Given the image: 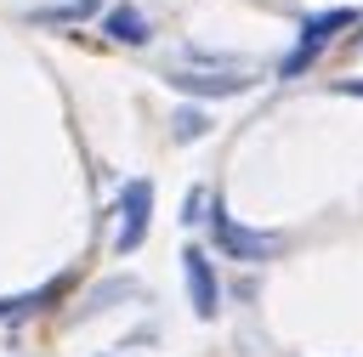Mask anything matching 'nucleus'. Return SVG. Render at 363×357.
<instances>
[{
  "label": "nucleus",
  "instance_id": "10",
  "mask_svg": "<svg viewBox=\"0 0 363 357\" xmlns=\"http://www.w3.org/2000/svg\"><path fill=\"white\" fill-rule=\"evenodd\" d=\"M335 91H340V96H363V79H340Z\"/></svg>",
  "mask_w": 363,
  "mask_h": 357
},
{
  "label": "nucleus",
  "instance_id": "5",
  "mask_svg": "<svg viewBox=\"0 0 363 357\" xmlns=\"http://www.w3.org/2000/svg\"><path fill=\"white\" fill-rule=\"evenodd\" d=\"M170 85L187 91V96H233V91L250 85V74H244V68H227V74H193V68H176Z\"/></svg>",
  "mask_w": 363,
  "mask_h": 357
},
{
  "label": "nucleus",
  "instance_id": "8",
  "mask_svg": "<svg viewBox=\"0 0 363 357\" xmlns=\"http://www.w3.org/2000/svg\"><path fill=\"white\" fill-rule=\"evenodd\" d=\"M182 221H187V227H193V221H210V193H204V187H193V193H187Z\"/></svg>",
  "mask_w": 363,
  "mask_h": 357
},
{
  "label": "nucleus",
  "instance_id": "1",
  "mask_svg": "<svg viewBox=\"0 0 363 357\" xmlns=\"http://www.w3.org/2000/svg\"><path fill=\"white\" fill-rule=\"evenodd\" d=\"M352 23H357V6H329V11H312V17L301 23V40H295V45L278 57V74H284V79L306 74V68L318 62V51H323L329 40H340Z\"/></svg>",
  "mask_w": 363,
  "mask_h": 357
},
{
  "label": "nucleus",
  "instance_id": "3",
  "mask_svg": "<svg viewBox=\"0 0 363 357\" xmlns=\"http://www.w3.org/2000/svg\"><path fill=\"white\" fill-rule=\"evenodd\" d=\"M210 238H216L233 261H272V255H278V232H255V227L233 221L221 204H210Z\"/></svg>",
  "mask_w": 363,
  "mask_h": 357
},
{
  "label": "nucleus",
  "instance_id": "7",
  "mask_svg": "<svg viewBox=\"0 0 363 357\" xmlns=\"http://www.w3.org/2000/svg\"><path fill=\"white\" fill-rule=\"evenodd\" d=\"M96 0H68V6H45V11H34L40 23H74V17H85Z\"/></svg>",
  "mask_w": 363,
  "mask_h": 357
},
{
  "label": "nucleus",
  "instance_id": "4",
  "mask_svg": "<svg viewBox=\"0 0 363 357\" xmlns=\"http://www.w3.org/2000/svg\"><path fill=\"white\" fill-rule=\"evenodd\" d=\"M182 272H187V300H193V312H199V317H216V312H221V283H216V266H210V255H204L199 244L182 249Z\"/></svg>",
  "mask_w": 363,
  "mask_h": 357
},
{
  "label": "nucleus",
  "instance_id": "9",
  "mask_svg": "<svg viewBox=\"0 0 363 357\" xmlns=\"http://www.w3.org/2000/svg\"><path fill=\"white\" fill-rule=\"evenodd\" d=\"M176 130H182V136H199V130H204V113H187V108H182V113H176Z\"/></svg>",
  "mask_w": 363,
  "mask_h": 357
},
{
  "label": "nucleus",
  "instance_id": "2",
  "mask_svg": "<svg viewBox=\"0 0 363 357\" xmlns=\"http://www.w3.org/2000/svg\"><path fill=\"white\" fill-rule=\"evenodd\" d=\"M113 215H119V227H113V249L119 255H130L142 238H147V221H153V181H125L119 187V204H113Z\"/></svg>",
  "mask_w": 363,
  "mask_h": 357
},
{
  "label": "nucleus",
  "instance_id": "11",
  "mask_svg": "<svg viewBox=\"0 0 363 357\" xmlns=\"http://www.w3.org/2000/svg\"><path fill=\"white\" fill-rule=\"evenodd\" d=\"M0 317H11V300H0Z\"/></svg>",
  "mask_w": 363,
  "mask_h": 357
},
{
  "label": "nucleus",
  "instance_id": "6",
  "mask_svg": "<svg viewBox=\"0 0 363 357\" xmlns=\"http://www.w3.org/2000/svg\"><path fill=\"white\" fill-rule=\"evenodd\" d=\"M102 28H108L113 40H125V45H147V17H142L136 6H113V11L102 17Z\"/></svg>",
  "mask_w": 363,
  "mask_h": 357
}]
</instances>
